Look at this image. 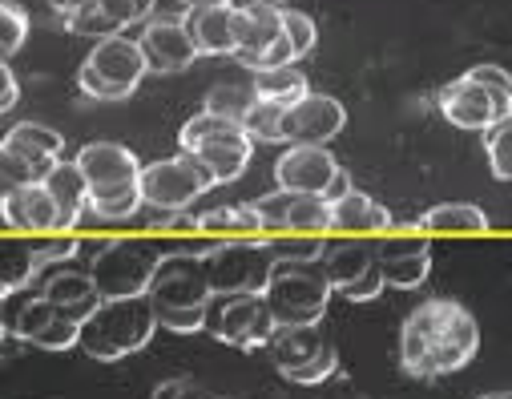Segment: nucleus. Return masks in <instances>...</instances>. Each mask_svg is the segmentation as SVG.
Segmentation results:
<instances>
[{"instance_id":"1","label":"nucleus","mask_w":512,"mask_h":399,"mask_svg":"<svg viewBox=\"0 0 512 399\" xmlns=\"http://www.w3.org/2000/svg\"><path fill=\"white\" fill-rule=\"evenodd\" d=\"M480 351V323L456 299H424L400 327V367L412 379H440L472 363Z\"/></svg>"},{"instance_id":"2","label":"nucleus","mask_w":512,"mask_h":399,"mask_svg":"<svg viewBox=\"0 0 512 399\" xmlns=\"http://www.w3.org/2000/svg\"><path fill=\"white\" fill-rule=\"evenodd\" d=\"M158 331V311L150 295L130 299H105L81 323V351L101 363H117L125 355H138Z\"/></svg>"},{"instance_id":"3","label":"nucleus","mask_w":512,"mask_h":399,"mask_svg":"<svg viewBox=\"0 0 512 399\" xmlns=\"http://www.w3.org/2000/svg\"><path fill=\"white\" fill-rule=\"evenodd\" d=\"M335 283L327 279V266L319 262H303V258H279L275 262V275L267 283V303L275 311V319L283 327L291 323H319L327 315Z\"/></svg>"},{"instance_id":"4","label":"nucleus","mask_w":512,"mask_h":399,"mask_svg":"<svg viewBox=\"0 0 512 399\" xmlns=\"http://www.w3.org/2000/svg\"><path fill=\"white\" fill-rule=\"evenodd\" d=\"M150 73V61L142 53V41H130V37H105V41H93L89 57L81 61L77 69V85L85 97H97V101H125L142 77Z\"/></svg>"},{"instance_id":"5","label":"nucleus","mask_w":512,"mask_h":399,"mask_svg":"<svg viewBox=\"0 0 512 399\" xmlns=\"http://www.w3.org/2000/svg\"><path fill=\"white\" fill-rule=\"evenodd\" d=\"M202 262L214 295H263L279 254L267 246V238H222Z\"/></svg>"},{"instance_id":"6","label":"nucleus","mask_w":512,"mask_h":399,"mask_svg":"<svg viewBox=\"0 0 512 399\" xmlns=\"http://www.w3.org/2000/svg\"><path fill=\"white\" fill-rule=\"evenodd\" d=\"M279 319L267 303V295H214L210 303V319H206V331L226 343V347H238V351H259V347H271L275 335H279Z\"/></svg>"},{"instance_id":"7","label":"nucleus","mask_w":512,"mask_h":399,"mask_svg":"<svg viewBox=\"0 0 512 399\" xmlns=\"http://www.w3.org/2000/svg\"><path fill=\"white\" fill-rule=\"evenodd\" d=\"M271 359H275L279 375H287L291 383H303V387H315L339 371V351L319 323L279 327V335L271 343Z\"/></svg>"},{"instance_id":"8","label":"nucleus","mask_w":512,"mask_h":399,"mask_svg":"<svg viewBox=\"0 0 512 399\" xmlns=\"http://www.w3.org/2000/svg\"><path fill=\"white\" fill-rule=\"evenodd\" d=\"M138 186H142L146 206H154V210H190V202L202 198L218 182L198 154L182 150L178 158H162V162L142 166Z\"/></svg>"},{"instance_id":"9","label":"nucleus","mask_w":512,"mask_h":399,"mask_svg":"<svg viewBox=\"0 0 512 399\" xmlns=\"http://www.w3.org/2000/svg\"><path fill=\"white\" fill-rule=\"evenodd\" d=\"M158 262H162V254H154L150 246L117 238L101 258H93L89 275L97 279V291L105 299H130V295H150Z\"/></svg>"},{"instance_id":"10","label":"nucleus","mask_w":512,"mask_h":399,"mask_svg":"<svg viewBox=\"0 0 512 399\" xmlns=\"http://www.w3.org/2000/svg\"><path fill=\"white\" fill-rule=\"evenodd\" d=\"M5 331L21 335V343L41 347V351H69V347H81V319H73L65 307L49 303L45 295L25 299L17 311H9Z\"/></svg>"},{"instance_id":"11","label":"nucleus","mask_w":512,"mask_h":399,"mask_svg":"<svg viewBox=\"0 0 512 399\" xmlns=\"http://www.w3.org/2000/svg\"><path fill=\"white\" fill-rule=\"evenodd\" d=\"M150 299L154 307H210L214 303V287L206 275V262L194 254H166L154 271L150 283Z\"/></svg>"},{"instance_id":"12","label":"nucleus","mask_w":512,"mask_h":399,"mask_svg":"<svg viewBox=\"0 0 512 399\" xmlns=\"http://www.w3.org/2000/svg\"><path fill=\"white\" fill-rule=\"evenodd\" d=\"M250 206L263 222V234H327L331 230V202L319 194L279 190Z\"/></svg>"},{"instance_id":"13","label":"nucleus","mask_w":512,"mask_h":399,"mask_svg":"<svg viewBox=\"0 0 512 399\" xmlns=\"http://www.w3.org/2000/svg\"><path fill=\"white\" fill-rule=\"evenodd\" d=\"M440 113H444L456 129L484 133L492 121H500V117L512 113V97H508V93H496V89H484V85L472 81V77H460V81H448V85L440 89Z\"/></svg>"},{"instance_id":"14","label":"nucleus","mask_w":512,"mask_h":399,"mask_svg":"<svg viewBox=\"0 0 512 399\" xmlns=\"http://www.w3.org/2000/svg\"><path fill=\"white\" fill-rule=\"evenodd\" d=\"M383 279L396 291H416L432 271V242L428 234H379L375 242Z\"/></svg>"},{"instance_id":"15","label":"nucleus","mask_w":512,"mask_h":399,"mask_svg":"<svg viewBox=\"0 0 512 399\" xmlns=\"http://www.w3.org/2000/svg\"><path fill=\"white\" fill-rule=\"evenodd\" d=\"M234 13H238L234 57L242 65H250V73H259L267 65V57L275 53V45L283 41V9L259 5V0H234Z\"/></svg>"},{"instance_id":"16","label":"nucleus","mask_w":512,"mask_h":399,"mask_svg":"<svg viewBox=\"0 0 512 399\" xmlns=\"http://www.w3.org/2000/svg\"><path fill=\"white\" fill-rule=\"evenodd\" d=\"M347 109L327 93H307L287 109V142L291 146H327L343 129Z\"/></svg>"},{"instance_id":"17","label":"nucleus","mask_w":512,"mask_h":399,"mask_svg":"<svg viewBox=\"0 0 512 399\" xmlns=\"http://www.w3.org/2000/svg\"><path fill=\"white\" fill-rule=\"evenodd\" d=\"M339 162L331 158L327 146H291L279 162H275V182L279 190H295V194H327V186L335 182Z\"/></svg>"},{"instance_id":"18","label":"nucleus","mask_w":512,"mask_h":399,"mask_svg":"<svg viewBox=\"0 0 512 399\" xmlns=\"http://www.w3.org/2000/svg\"><path fill=\"white\" fill-rule=\"evenodd\" d=\"M138 41H142V53H146L154 73H178V69L194 65V57H198V45H194L186 21H178V17L146 21Z\"/></svg>"},{"instance_id":"19","label":"nucleus","mask_w":512,"mask_h":399,"mask_svg":"<svg viewBox=\"0 0 512 399\" xmlns=\"http://www.w3.org/2000/svg\"><path fill=\"white\" fill-rule=\"evenodd\" d=\"M0 214L13 234H57V202L49 186H5L0 198Z\"/></svg>"},{"instance_id":"20","label":"nucleus","mask_w":512,"mask_h":399,"mask_svg":"<svg viewBox=\"0 0 512 399\" xmlns=\"http://www.w3.org/2000/svg\"><path fill=\"white\" fill-rule=\"evenodd\" d=\"M73 162L81 166L89 190H113V186H125V182L142 178L138 154L117 146V142H89V146H81V154Z\"/></svg>"},{"instance_id":"21","label":"nucleus","mask_w":512,"mask_h":399,"mask_svg":"<svg viewBox=\"0 0 512 399\" xmlns=\"http://www.w3.org/2000/svg\"><path fill=\"white\" fill-rule=\"evenodd\" d=\"M186 29L198 45V53L210 57H226L238 49V13L234 5H218V9H186Z\"/></svg>"},{"instance_id":"22","label":"nucleus","mask_w":512,"mask_h":399,"mask_svg":"<svg viewBox=\"0 0 512 399\" xmlns=\"http://www.w3.org/2000/svg\"><path fill=\"white\" fill-rule=\"evenodd\" d=\"M250 133L242 129V125H234V129H226V133H218V138H210V142H202L194 154L206 162V170L214 174V182L222 186V182H238L242 174H246V166H250ZM190 154V150H186Z\"/></svg>"},{"instance_id":"23","label":"nucleus","mask_w":512,"mask_h":399,"mask_svg":"<svg viewBox=\"0 0 512 399\" xmlns=\"http://www.w3.org/2000/svg\"><path fill=\"white\" fill-rule=\"evenodd\" d=\"M392 226V210L379 206L371 194L347 190L343 198L331 202V230L339 234H388Z\"/></svg>"},{"instance_id":"24","label":"nucleus","mask_w":512,"mask_h":399,"mask_svg":"<svg viewBox=\"0 0 512 399\" xmlns=\"http://www.w3.org/2000/svg\"><path fill=\"white\" fill-rule=\"evenodd\" d=\"M49 194L57 202V234H65L69 226H77L85 218V206H89V182L81 174L77 162H57V170L49 174Z\"/></svg>"},{"instance_id":"25","label":"nucleus","mask_w":512,"mask_h":399,"mask_svg":"<svg viewBox=\"0 0 512 399\" xmlns=\"http://www.w3.org/2000/svg\"><path fill=\"white\" fill-rule=\"evenodd\" d=\"M49 303H57V307H65L73 319H89L101 303H105V295L97 291V279L93 275H81V271H57L49 283H45V291H41Z\"/></svg>"},{"instance_id":"26","label":"nucleus","mask_w":512,"mask_h":399,"mask_svg":"<svg viewBox=\"0 0 512 399\" xmlns=\"http://www.w3.org/2000/svg\"><path fill=\"white\" fill-rule=\"evenodd\" d=\"M375 246L371 242H359V238H347V242H331L327 254H323V266H327V279L335 283V291H347L351 283H359L371 266H375Z\"/></svg>"},{"instance_id":"27","label":"nucleus","mask_w":512,"mask_h":399,"mask_svg":"<svg viewBox=\"0 0 512 399\" xmlns=\"http://www.w3.org/2000/svg\"><path fill=\"white\" fill-rule=\"evenodd\" d=\"M57 162L61 158H53V154L0 146V174H5V186H41V182H49Z\"/></svg>"},{"instance_id":"28","label":"nucleus","mask_w":512,"mask_h":399,"mask_svg":"<svg viewBox=\"0 0 512 399\" xmlns=\"http://www.w3.org/2000/svg\"><path fill=\"white\" fill-rule=\"evenodd\" d=\"M420 226L424 234H488V214L468 202H444V206H432L420 218Z\"/></svg>"},{"instance_id":"29","label":"nucleus","mask_w":512,"mask_h":399,"mask_svg":"<svg viewBox=\"0 0 512 399\" xmlns=\"http://www.w3.org/2000/svg\"><path fill=\"white\" fill-rule=\"evenodd\" d=\"M142 206H146V198H142V186H138V182H125V186H113V190H89V206H85V218L121 222V218H134ZM85 218H81V222H85Z\"/></svg>"},{"instance_id":"30","label":"nucleus","mask_w":512,"mask_h":399,"mask_svg":"<svg viewBox=\"0 0 512 399\" xmlns=\"http://www.w3.org/2000/svg\"><path fill=\"white\" fill-rule=\"evenodd\" d=\"M202 234H214V238H259L263 234V222L254 214V206H214L202 214Z\"/></svg>"},{"instance_id":"31","label":"nucleus","mask_w":512,"mask_h":399,"mask_svg":"<svg viewBox=\"0 0 512 399\" xmlns=\"http://www.w3.org/2000/svg\"><path fill=\"white\" fill-rule=\"evenodd\" d=\"M45 266V258H41V250H37V242H5V275H0V287H5V295H17V291H25L29 283H33V275Z\"/></svg>"},{"instance_id":"32","label":"nucleus","mask_w":512,"mask_h":399,"mask_svg":"<svg viewBox=\"0 0 512 399\" xmlns=\"http://www.w3.org/2000/svg\"><path fill=\"white\" fill-rule=\"evenodd\" d=\"M254 89H259V97H267V101H279V105H287V109L311 93V85H307L303 69H295V65L259 69V73H254Z\"/></svg>"},{"instance_id":"33","label":"nucleus","mask_w":512,"mask_h":399,"mask_svg":"<svg viewBox=\"0 0 512 399\" xmlns=\"http://www.w3.org/2000/svg\"><path fill=\"white\" fill-rule=\"evenodd\" d=\"M242 129L250 133V142H287V105L259 97L242 117Z\"/></svg>"},{"instance_id":"34","label":"nucleus","mask_w":512,"mask_h":399,"mask_svg":"<svg viewBox=\"0 0 512 399\" xmlns=\"http://www.w3.org/2000/svg\"><path fill=\"white\" fill-rule=\"evenodd\" d=\"M0 146H17V150H37V154H53V158H61L65 154V138L57 129H49V125H41V121H21V125H13L5 138H0Z\"/></svg>"},{"instance_id":"35","label":"nucleus","mask_w":512,"mask_h":399,"mask_svg":"<svg viewBox=\"0 0 512 399\" xmlns=\"http://www.w3.org/2000/svg\"><path fill=\"white\" fill-rule=\"evenodd\" d=\"M254 101H259V89H254V85H238V81H222V85H214L206 93V109L218 113V117H230V121H242Z\"/></svg>"},{"instance_id":"36","label":"nucleus","mask_w":512,"mask_h":399,"mask_svg":"<svg viewBox=\"0 0 512 399\" xmlns=\"http://www.w3.org/2000/svg\"><path fill=\"white\" fill-rule=\"evenodd\" d=\"M484 154H488V162H492V174L500 178V182H512V113L508 117H500V121H492L484 133Z\"/></svg>"},{"instance_id":"37","label":"nucleus","mask_w":512,"mask_h":399,"mask_svg":"<svg viewBox=\"0 0 512 399\" xmlns=\"http://www.w3.org/2000/svg\"><path fill=\"white\" fill-rule=\"evenodd\" d=\"M234 125H242V121H230V117H218V113H210V109H202V113H194L182 129H178V146L182 150H198L202 142H210V138H218V133H226V129H234Z\"/></svg>"},{"instance_id":"38","label":"nucleus","mask_w":512,"mask_h":399,"mask_svg":"<svg viewBox=\"0 0 512 399\" xmlns=\"http://www.w3.org/2000/svg\"><path fill=\"white\" fill-rule=\"evenodd\" d=\"M267 246L279 258H303V262H319L327 254V238L323 234H267Z\"/></svg>"},{"instance_id":"39","label":"nucleus","mask_w":512,"mask_h":399,"mask_svg":"<svg viewBox=\"0 0 512 399\" xmlns=\"http://www.w3.org/2000/svg\"><path fill=\"white\" fill-rule=\"evenodd\" d=\"M29 41V13L17 5V0H5L0 5V49H5V61Z\"/></svg>"},{"instance_id":"40","label":"nucleus","mask_w":512,"mask_h":399,"mask_svg":"<svg viewBox=\"0 0 512 399\" xmlns=\"http://www.w3.org/2000/svg\"><path fill=\"white\" fill-rule=\"evenodd\" d=\"M65 25H69V33L93 37V41H105V37H117V33H121V29L97 9V0H93V5H85V9H77L73 17H65Z\"/></svg>"},{"instance_id":"41","label":"nucleus","mask_w":512,"mask_h":399,"mask_svg":"<svg viewBox=\"0 0 512 399\" xmlns=\"http://www.w3.org/2000/svg\"><path fill=\"white\" fill-rule=\"evenodd\" d=\"M158 0H97V9L117 25V29H130V25H142L150 21Z\"/></svg>"},{"instance_id":"42","label":"nucleus","mask_w":512,"mask_h":399,"mask_svg":"<svg viewBox=\"0 0 512 399\" xmlns=\"http://www.w3.org/2000/svg\"><path fill=\"white\" fill-rule=\"evenodd\" d=\"M158 311V327L166 331H178V335H190V331H202L206 319H210V307H154Z\"/></svg>"},{"instance_id":"43","label":"nucleus","mask_w":512,"mask_h":399,"mask_svg":"<svg viewBox=\"0 0 512 399\" xmlns=\"http://www.w3.org/2000/svg\"><path fill=\"white\" fill-rule=\"evenodd\" d=\"M283 29H287V41H291L295 57H307V53L315 49V37H319V29H315V21H311L307 13L283 9Z\"/></svg>"},{"instance_id":"44","label":"nucleus","mask_w":512,"mask_h":399,"mask_svg":"<svg viewBox=\"0 0 512 399\" xmlns=\"http://www.w3.org/2000/svg\"><path fill=\"white\" fill-rule=\"evenodd\" d=\"M154 234H178V238H198L202 234V214L190 210H158Z\"/></svg>"},{"instance_id":"45","label":"nucleus","mask_w":512,"mask_h":399,"mask_svg":"<svg viewBox=\"0 0 512 399\" xmlns=\"http://www.w3.org/2000/svg\"><path fill=\"white\" fill-rule=\"evenodd\" d=\"M150 399H214V395H210L202 383H194V379H186V375H174V379H162Z\"/></svg>"},{"instance_id":"46","label":"nucleus","mask_w":512,"mask_h":399,"mask_svg":"<svg viewBox=\"0 0 512 399\" xmlns=\"http://www.w3.org/2000/svg\"><path fill=\"white\" fill-rule=\"evenodd\" d=\"M383 287H388V279H383V266H379V258H375V266H371V271L359 279V283H351L347 291H339L347 303H371Z\"/></svg>"},{"instance_id":"47","label":"nucleus","mask_w":512,"mask_h":399,"mask_svg":"<svg viewBox=\"0 0 512 399\" xmlns=\"http://www.w3.org/2000/svg\"><path fill=\"white\" fill-rule=\"evenodd\" d=\"M464 77L480 81L484 89H496V93H508V97H512V73H508L504 65H492V61H484V65H472Z\"/></svg>"},{"instance_id":"48","label":"nucleus","mask_w":512,"mask_h":399,"mask_svg":"<svg viewBox=\"0 0 512 399\" xmlns=\"http://www.w3.org/2000/svg\"><path fill=\"white\" fill-rule=\"evenodd\" d=\"M37 250H41L45 262H65V258H77L81 238H73V234H49V238L37 242Z\"/></svg>"},{"instance_id":"49","label":"nucleus","mask_w":512,"mask_h":399,"mask_svg":"<svg viewBox=\"0 0 512 399\" xmlns=\"http://www.w3.org/2000/svg\"><path fill=\"white\" fill-rule=\"evenodd\" d=\"M21 101V89H17V77H13V69L9 65H0V109H13Z\"/></svg>"},{"instance_id":"50","label":"nucleus","mask_w":512,"mask_h":399,"mask_svg":"<svg viewBox=\"0 0 512 399\" xmlns=\"http://www.w3.org/2000/svg\"><path fill=\"white\" fill-rule=\"evenodd\" d=\"M113 242H117V238H81V250H77V254L93 262V258H101V254H105Z\"/></svg>"},{"instance_id":"51","label":"nucleus","mask_w":512,"mask_h":399,"mask_svg":"<svg viewBox=\"0 0 512 399\" xmlns=\"http://www.w3.org/2000/svg\"><path fill=\"white\" fill-rule=\"evenodd\" d=\"M85 5H93V0H49V9H53V13H61V21H65V17H73V13H77V9H85Z\"/></svg>"},{"instance_id":"52","label":"nucleus","mask_w":512,"mask_h":399,"mask_svg":"<svg viewBox=\"0 0 512 399\" xmlns=\"http://www.w3.org/2000/svg\"><path fill=\"white\" fill-rule=\"evenodd\" d=\"M347 190H355V186H351V178H347V174L339 170V174H335V182L327 186V194H323V198H327V202H335V198H343Z\"/></svg>"},{"instance_id":"53","label":"nucleus","mask_w":512,"mask_h":399,"mask_svg":"<svg viewBox=\"0 0 512 399\" xmlns=\"http://www.w3.org/2000/svg\"><path fill=\"white\" fill-rule=\"evenodd\" d=\"M186 9H218V5H234V0H182Z\"/></svg>"},{"instance_id":"54","label":"nucleus","mask_w":512,"mask_h":399,"mask_svg":"<svg viewBox=\"0 0 512 399\" xmlns=\"http://www.w3.org/2000/svg\"><path fill=\"white\" fill-rule=\"evenodd\" d=\"M476 399H512V391H488V395H476Z\"/></svg>"},{"instance_id":"55","label":"nucleus","mask_w":512,"mask_h":399,"mask_svg":"<svg viewBox=\"0 0 512 399\" xmlns=\"http://www.w3.org/2000/svg\"><path fill=\"white\" fill-rule=\"evenodd\" d=\"M259 5H271V9H287V0H259Z\"/></svg>"},{"instance_id":"56","label":"nucleus","mask_w":512,"mask_h":399,"mask_svg":"<svg viewBox=\"0 0 512 399\" xmlns=\"http://www.w3.org/2000/svg\"><path fill=\"white\" fill-rule=\"evenodd\" d=\"M214 399H242V395H214Z\"/></svg>"}]
</instances>
